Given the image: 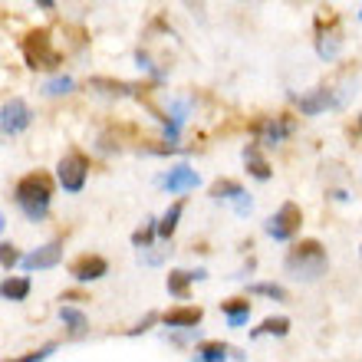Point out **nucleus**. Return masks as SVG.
<instances>
[{"label":"nucleus","mask_w":362,"mask_h":362,"mask_svg":"<svg viewBox=\"0 0 362 362\" xmlns=\"http://www.w3.org/2000/svg\"><path fill=\"white\" fill-rule=\"evenodd\" d=\"M13 201H17V208L23 211L27 221H47L49 201H53V181L43 172L23 175L13 188Z\"/></svg>","instance_id":"nucleus-1"},{"label":"nucleus","mask_w":362,"mask_h":362,"mask_svg":"<svg viewBox=\"0 0 362 362\" xmlns=\"http://www.w3.org/2000/svg\"><path fill=\"white\" fill-rule=\"evenodd\" d=\"M284 267L293 280H303V284H313L326 274L329 260H326V250L320 240H296L293 247L286 250Z\"/></svg>","instance_id":"nucleus-2"},{"label":"nucleus","mask_w":362,"mask_h":362,"mask_svg":"<svg viewBox=\"0 0 362 362\" xmlns=\"http://www.w3.org/2000/svg\"><path fill=\"white\" fill-rule=\"evenodd\" d=\"M20 49H23V59H27L30 69H57L59 66V53L53 49V43H49V30H33V33H27L23 43H20Z\"/></svg>","instance_id":"nucleus-3"},{"label":"nucleus","mask_w":362,"mask_h":362,"mask_svg":"<svg viewBox=\"0 0 362 362\" xmlns=\"http://www.w3.org/2000/svg\"><path fill=\"white\" fill-rule=\"evenodd\" d=\"M300 224H303V211H300V204L284 201V204L267 218L264 230H267L274 240H293L296 234H300Z\"/></svg>","instance_id":"nucleus-4"},{"label":"nucleus","mask_w":362,"mask_h":362,"mask_svg":"<svg viewBox=\"0 0 362 362\" xmlns=\"http://www.w3.org/2000/svg\"><path fill=\"white\" fill-rule=\"evenodd\" d=\"M86 178H89V162H86V155H79V152H69L59 158L57 165V181L63 185V191L66 194H79V191L86 188Z\"/></svg>","instance_id":"nucleus-5"},{"label":"nucleus","mask_w":362,"mask_h":362,"mask_svg":"<svg viewBox=\"0 0 362 362\" xmlns=\"http://www.w3.org/2000/svg\"><path fill=\"white\" fill-rule=\"evenodd\" d=\"M296 122L293 119H286V115H264L254 122V139L260 145H280L286 135H293Z\"/></svg>","instance_id":"nucleus-6"},{"label":"nucleus","mask_w":362,"mask_h":362,"mask_svg":"<svg viewBox=\"0 0 362 362\" xmlns=\"http://www.w3.org/2000/svg\"><path fill=\"white\" fill-rule=\"evenodd\" d=\"M293 103H296V109H300V115H323L326 109H339L343 99L333 95L329 86H316L303 95H293Z\"/></svg>","instance_id":"nucleus-7"},{"label":"nucleus","mask_w":362,"mask_h":362,"mask_svg":"<svg viewBox=\"0 0 362 362\" xmlns=\"http://www.w3.org/2000/svg\"><path fill=\"white\" fill-rule=\"evenodd\" d=\"M30 122H33V112H30V105L23 99H7L4 103V109H0V132L7 135V139L20 135Z\"/></svg>","instance_id":"nucleus-8"},{"label":"nucleus","mask_w":362,"mask_h":362,"mask_svg":"<svg viewBox=\"0 0 362 362\" xmlns=\"http://www.w3.org/2000/svg\"><path fill=\"white\" fill-rule=\"evenodd\" d=\"M59 260H63V240H49V244H43V247H37L33 254H27V257L20 260V267L27 270V274H33V270L59 267Z\"/></svg>","instance_id":"nucleus-9"},{"label":"nucleus","mask_w":362,"mask_h":362,"mask_svg":"<svg viewBox=\"0 0 362 362\" xmlns=\"http://www.w3.org/2000/svg\"><path fill=\"white\" fill-rule=\"evenodd\" d=\"M69 274H73L76 284H93V280H103L109 274V260L99 257V254H83L79 260H73Z\"/></svg>","instance_id":"nucleus-10"},{"label":"nucleus","mask_w":362,"mask_h":362,"mask_svg":"<svg viewBox=\"0 0 362 362\" xmlns=\"http://www.w3.org/2000/svg\"><path fill=\"white\" fill-rule=\"evenodd\" d=\"M198 172L191 168V165H175V168H168V175H162L158 178V185H162L168 194H185V191L198 188Z\"/></svg>","instance_id":"nucleus-11"},{"label":"nucleus","mask_w":362,"mask_h":362,"mask_svg":"<svg viewBox=\"0 0 362 362\" xmlns=\"http://www.w3.org/2000/svg\"><path fill=\"white\" fill-rule=\"evenodd\" d=\"M244 168H247L250 178H257V181L274 178V168H270V162L264 158V152H260V142H254V145L244 148Z\"/></svg>","instance_id":"nucleus-12"},{"label":"nucleus","mask_w":362,"mask_h":362,"mask_svg":"<svg viewBox=\"0 0 362 362\" xmlns=\"http://www.w3.org/2000/svg\"><path fill=\"white\" fill-rule=\"evenodd\" d=\"M201 320H204L201 306H175V310L162 313V323L168 329H188V326H198Z\"/></svg>","instance_id":"nucleus-13"},{"label":"nucleus","mask_w":362,"mask_h":362,"mask_svg":"<svg viewBox=\"0 0 362 362\" xmlns=\"http://www.w3.org/2000/svg\"><path fill=\"white\" fill-rule=\"evenodd\" d=\"M204 276H208V270H201V267L198 270H172V274H168V293L185 300L191 284H194V280H204Z\"/></svg>","instance_id":"nucleus-14"},{"label":"nucleus","mask_w":362,"mask_h":362,"mask_svg":"<svg viewBox=\"0 0 362 362\" xmlns=\"http://www.w3.org/2000/svg\"><path fill=\"white\" fill-rule=\"evenodd\" d=\"M339 49H343V33H339V27L320 30V37H316V53H320V59H336Z\"/></svg>","instance_id":"nucleus-15"},{"label":"nucleus","mask_w":362,"mask_h":362,"mask_svg":"<svg viewBox=\"0 0 362 362\" xmlns=\"http://www.w3.org/2000/svg\"><path fill=\"white\" fill-rule=\"evenodd\" d=\"M221 313L228 316L230 329H240V326L250 320V303L244 300V296H238V300H224V303H221Z\"/></svg>","instance_id":"nucleus-16"},{"label":"nucleus","mask_w":362,"mask_h":362,"mask_svg":"<svg viewBox=\"0 0 362 362\" xmlns=\"http://www.w3.org/2000/svg\"><path fill=\"white\" fill-rule=\"evenodd\" d=\"M181 214H185V201H172V204H168V211H165L162 218H158V238H162V240H172V234L178 230Z\"/></svg>","instance_id":"nucleus-17"},{"label":"nucleus","mask_w":362,"mask_h":362,"mask_svg":"<svg viewBox=\"0 0 362 362\" xmlns=\"http://www.w3.org/2000/svg\"><path fill=\"white\" fill-rule=\"evenodd\" d=\"M0 293H4V300H10V303H23L30 296V276H7L4 286H0Z\"/></svg>","instance_id":"nucleus-18"},{"label":"nucleus","mask_w":362,"mask_h":362,"mask_svg":"<svg viewBox=\"0 0 362 362\" xmlns=\"http://www.w3.org/2000/svg\"><path fill=\"white\" fill-rule=\"evenodd\" d=\"M59 323L66 326L73 336H83V333H86V326H89V323H86V313H83V310H76L73 303L59 306Z\"/></svg>","instance_id":"nucleus-19"},{"label":"nucleus","mask_w":362,"mask_h":362,"mask_svg":"<svg viewBox=\"0 0 362 362\" xmlns=\"http://www.w3.org/2000/svg\"><path fill=\"white\" fill-rule=\"evenodd\" d=\"M89 86L99 89V93H109V95H135L139 86L132 83H122V79H105V76H93L89 79Z\"/></svg>","instance_id":"nucleus-20"},{"label":"nucleus","mask_w":362,"mask_h":362,"mask_svg":"<svg viewBox=\"0 0 362 362\" xmlns=\"http://www.w3.org/2000/svg\"><path fill=\"white\" fill-rule=\"evenodd\" d=\"M286 333H290V320H286V316H270V320H264L250 336H254V339H260V336H280V339H284Z\"/></svg>","instance_id":"nucleus-21"},{"label":"nucleus","mask_w":362,"mask_h":362,"mask_svg":"<svg viewBox=\"0 0 362 362\" xmlns=\"http://www.w3.org/2000/svg\"><path fill=\"white\" fill-rule=\"evenodd\" d=\"M234 356V349H230L228 343H201L198 346V359L201 362H224Z\"/></svg>","instance_id":"nucleus-22"},{"label":"nucleus","mask_w":362,"mask_h":362,"mask_svg":"<svg viewBox=\"0 0 362 362\" xmlns=\"http://www.w3.org/2000/svg\"><path fill=\"white\" fill-rule=\"evenodd\" d=\"M240 191H244V188H240L238 181H230V178H218L214 185H211V198H214V201H221V198H224V201H234V198L240 194Z\"/></svg>","instance_id":"nucleus-23"},{"label":"nucleus","mask_w":362,"mask_h":362,"mask_svg":"<svg viewBox=\"0 0 362 362\" xmlns=\"http://www.w3.org/2000/svg\"><path fill=\"white\" fill-rule=\"evenodd\" d=\"M155 238H158V221L148 218V221H145V228H139L132 234V244H135V247H152Z\"/></svg>","instance_id":"nucleus-24"},{"label":"nucleus","mask_w":362,"mask_h":362,"mask_svg":"<svg viewBox=\"0 0 362 362\" xmlns=\"http://www.w3.org/2000/svg\"><path fill=\"white\" fill-rule=\"evenodd\" d=\"M247 293H254V296H270V300H276V303H284V300H286V290H284L280 284H250Z\"/></svg>","instance_id":"nucleus-25"},{"label":"nucleus","mask_w":362,"mask_h":362,"mask_svg":"<svg viewBox=\"0 0 362 362\" xmlns=\"http://www.w3.org/2000/svg\"><path fill=\"white\" fill-rule=\"evenodd\" d=\"M73 86H76V83H73V76H53L47 86H43V93H47V95H66Z\"/></svg>","instance_id":"nucleus-26"},{"label":"nucleus","mask_w":362,"mask_h":362,"mask_svg":"<svg viewBox=\"0 0 362 362\" xmlns=\"http://www.w3.org/2000/svg\"><path fill=\"white\" fill-rule=\"evenodd\" d=\"M20 260H23V257H20V254H17V247H13L10 240H4V244H0V264H4V270H7V274H10V270L17 267Z\"/></svg>","instance_id":"nucleus-27"},{"label":"nucleus","mask_w":362,"mask_h":362,"mask_svg":"<svg viewBox=\"0 0 362 362\" xmlns=\"http://www.w3.org/2000/svg\"><path fill=\"white\" fill-rule=\"evenodd\" d=\"M165 254H172V247H162V250H152L148 254V247H139V264H148V267H155V264H162Z\"/></svg>","instance_id":"nucleus-28"},{"label":"nucleus","mask_w":362,"mask_h":362,"mask_svg":"<svg viewBox=\"0 0 362 362\" xmlns=\"http://www.w3.org/2000/svg\"><path fill=\"white\" fill-rule=\"evenodd\" d=\"M57 353V343H47V346H40L37 353H27V356H20V362H43L49 359V356Z\"/></svg>","instance_id":"nucleus-29"},{"label":"nucleus","mask_w":362,"mask_h":362,"mask_svg":"<svg viewBox=\"0 0 362 362\" xmlns=\"http://www.w3.org/2000/svg\"><path fill=\"white\" fill-rule=\"evenodd\" d=\"M158 320H162L158 313H148L145 320H139V323H135L132 329H129V336H142V333H148V329H152V323H158Z\"/></svg>","instance_id":"nucleus-30"},{"label":"nucleus","mask_w":362,"mask_h":362,"mask_svg":"<svg viewBox=\"0 0 362 362\" xmlns=\"http://www.w3.org/2000/svg\"><path fill=\"white\" fill-rule=\"evenodd\" d=\"M234 211H238L240 218H244V214H250V211H254V198H250L247 191H240L238 198H234Z\"/></svg>","instance_id":"nucleus-31"},{"label":"nucleus","mask_w":362,"mask_h":362,"mask_svg":"<svg viewBox=\"0 0 362 362\" xmlns=\"http://www.w3.org/2000/svg\"><path fill=\"white\" fill-rule=\"evenodd\" d=\"M37 7L40 10H53V7H57V0H37Z\"/></svg>","instance_id":"nucleus-32"},{"label":"nucleus","mask_w":362,"mask_h":362,"mask_svg":"<svg viewBox=\"0 0 362 362\" xmlns=\"http://www.w3.org/2000/svg\"><path fill=\"white\" fill-rule=\"evenodd\" d=\"M362 132V119H359V122H356V135H359Z\"/></svg>","instance_id":"nucleus-33"},{"label":"nucleus","mask_w":362,"mask_h":362,"mask_svg":"<svg viewBox=\"0 0 362 362\" xmlns=\"http://www.w3.org/2000/svg\"><path fill=\"white\" fill-rule=\"evenodd\" d=\"M359 20H362V10H359Z\"/></svg>","instance_id":"nucleus-34"}]
</instances>
